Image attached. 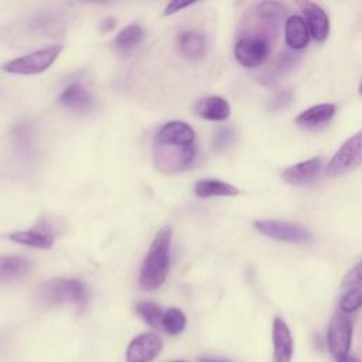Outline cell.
I'll return each mask as SVG.
<instances>
[{"mask_svg": "<svg viewBox=\"0 0 362 362\" xmlns=\"http://www.w3.org/2000/svg\"><path fill=\"white\" fill-rule=\"evenodd\" d=\"M195 112L205 120L223 122L230 115V106L221 96H206L195 103Z\"/></svg>", "mask_w": 362, "mask_h": 362, "instance_id": "20", "label": "cell"}, {"mask_svg": "<svg viewBox=\"0 0 362 362\" xmlns=\"http://www.w3.org/2000/svg\"><path fill=\"white\" fill-rule=\"evenodd\" d=\"M272 339H273V362H291L293 337L287 324L279 317L273 320Z\"/></svg>", "mask_w": 362, "mask_h": 362, "instance_id": "16", "label": "cell"}, {"mask_svg": "<svg viewBox=\"0 0 362 362\" xmlns=\"http://www.w3.org/2000/svg\"><path fill=\"white\" fill-rule=\"evenodd\" d=\"M194 192L199 198H211V197H236L239 195V189L222 180L216 178H202L195 182Z\"/></svg>", "mask_w": 362, "mask_h": 362, "instance_id": "22", "label": "cell"}, {"mask_svg": "<svg viewBox=\"0 0 362 362\" xmlns=\"http://www.w3.org/2000/svg\"><path fill=\"white\" fill-rule=\"evenodd\" d=\"M294 99V93L293 90L290 89H286V90H280L279 93H276L272 99H270V103H269V109L273 110V112H279V110H283L286 107H288L291 105Z\"/></svg>", "mask_w": 362, "mask_h": 362, "instance_id": "28", "label": "cell"}, {"mask_svg": "<svg viewBox=\"0 0 362 362\" xmlns=\"http://www.w3.org/2000/svg\"><path fill=\"white\" fill-rule=\"evenodd\" d=\"M362 284V260L356 263L351 270L346 272V274L342 279V287L344 288H351L355 286Z\"/></svg>", "mask_w": 362, "mask_h": 362, "instance_id": "29", "label": "cell"}, {"mask_svg": "<svg viewBox=\"0 0 362 362\" xmlns=\"http://www.w3.org/2000/svg\"><path fill=\"white\" fill-rule=\"evenodd\" d=\"M352 329L354 324L348 314L337 313L329 321L327 331V345L331 355L341 361L349 355L351 342H352Z\"/></svg>", "mask_w": 362, "mask_h": 362, "instance_id": "7", "label": "cell"}, {"mask_svg": "<svg viewBox=\"0 0 362 362\" xmlns=\"http://www.w3.org/2000/svg\"><path fill=\"white\" fill-rule=\"evenodd\" d=\"M31 270V262L23 256L0 255V284L23 279Z\"/></svg>", "mask_w": 362, "mask_h": 362, "instance_id": "21", "label": "cell"}, {"mask_svg": "<svg viewBox=\"0 0 362 362\" xmlns=\"http://www.w3.org/2000/svg\"><path fill=\"white\" fill-rule=\"evenodd\" d=\"M358 92L362 95V81H361V83H359V88H358Z\"/></svg>", "mask_w": 362, "mask_h": 362, "instance_id": "35", "label": "cell"}, {"mask_svg": "<svg viewBox=\"0 0 362 362\" xmlns=\"http://www.w3.org/2000/svg\"><path fill=\"white\" fill-rule=\"evenodd\" d=\"M197 148L194 144L185 147L156 144L154 161L156 167L163 173H175L187 170L195 160Z\"/></svg>", "mask_w": 362, "mask_h": 362, "instance_id": "8", "label": "cell"}, {"mask_svg": "<svg viewBox=\"0 0 362 362\" xmlns=\"http://www.w3.org/2000/svg\"><path fill=\"white\" fill-rule=\"evenodd\" d=\"M62 45H51L30 54L17 57L3 65V71L16 75H37L47 71L58 58L62 51Z\"/></svg>", "mask_w": 362, "mask_h": 362, "instance_id": "4", "label": "cell"}, {"mask_svg": "<svg viewBox=\"0 0 362 362\" xmlns=\"http://www.w3.org/2000/svg\"><path fill=\"white\" fill-rule=\"evenodd\" d=\"M307 23L310 37L317 42H324L329 35V20L325 10L314 1H298Z\"/></svg>", "mask_w": 362, "mask_h": 362, "instance_id": "13", "label": "cell"}, {"mask_svg": "<svg viewBox=\"0 0 362 362\" xmlns=\"http://www.w3.org/2000/svg\"><path fill=\"white\" fill-rule=\"evenodd\" d=\"M362 165V130L348 137L327 164L329 178L342 177Z\"/></svg>", "mask_w": 362, "mask_h": 362, "instance_id": "5", "label": "cell"}, {"mask_svg": "<svg viewBox=\"0 0 362 362\" xmlns=\"http://www.w3.org/2000/svg\"><path fill=\"white\" fill-rule=\"evenodd\" d=\"M136 313L139 317H141L150 327L160 328L161 320H163V310L150 301H141L136 304Z\"/></svg>", "mask_w": 362, "mask_h": 362, "instance_id": "26", "label": "cell"}, {"mask_svg": "<svg viewBox=\"0 0 362 362\" xmlns=\"http://www.w3.org/2000/svg\"><path fill=\"white\" fill-rule=\"evenodd\" d=\"M171 362H187V361H171Z\"/></svg>", "mask_w": 362, "mask_h": 362, "instance_id": "36", "label": "cell"}, {"mask_svg": "<svg viewBox=\"0 0 362 362\" xmlns=\"http://www.w3.org/2000/svg\"><path fill=\"white\" fill-rule=\"evenodd\" d=\"M115 27H116V20H115L113 17H107V18L102 20L99 28H100L102 33H109V31H112Z\"/></svg>", "mask_w": 362, "mask_h": 362, "instance_id": "32", "label": "cell"}, {"mask_svg": "<svg viewBox=\"0 0 362 362\" xmlns=\"http://www.w3.org/2000/svg\"><path fill=\"white\" fill-rule=\"evenodd\" d=\"M58 102H59V105H62L64 107H66L69 110L85 113L93 107L95 99H93L92 93L82 83L75 82V83L68 85L61 92V95L58 96Z\"/></svg>", "mask_w": 362, "mask_h": 362, "instance_id": "15", "label": "cell"}, {"mask_svg": "<svg viewBox=\"0 0 362 362\" xmlns=\"http://www.w3.org/2000/svg\"><path fill=\"white\" fill-rule=\"evenodd\" d=\"M177 49L187 59L197 61L206 54V40L199 31H182L177 37Z\"/></svg>", "mask_w": 362, "mask_h": 362, "instance_id": "18", "label": "cell"}, {"mask_svg": "<svg viewBox=\"0 0 362 362\" xmlns=\"http://www.w3.org/2000/svg\"><path fill=\"white\" fill-rule=\"evenodd\" d=\"M284 38L286 44L293 51L304 49L310 41V31L304 17L290 16L284 23Z\"/></svg>", "mask_w": 362, "mask_h": 362, "instance_id": "19", "label": "cell"}, {"mask_svg": "<svg viewBox=\"0 0 362 362\" xmlns=\"http://www.w3.org/2000/svg\"><path fill=\"white\" fill-rule=\"evenodd\" d=\"M187 325V317L185 314L175 307H171L164 311L163 320H161V327L171 335H177L184 331Z\"/></svg>", "mask_w": 362, "mask_h": 362, "instance_id": "25", "label": "cell"}, {"mask_svg": "<svg viewBox=\"0 0 362 362\" xmlns=\"http://www.w3.org/2000/svg\"><path fill=\"white\" fill-rule=\"evenodd\" d=\"M199 362H230V361L219 359V358H201Z\"/></svg>", "mask_w": 362, "mask_h": 362, "instance_id": "33", "label": "cell"}, {"mask_svg": "<svg viewBox=\"0 0 362 362\" xmlns=\"http://www.w3.org/2000/svg\"><path fill=\"white\" fill-rule=\"evenodd\" d=\"M37 298L42 305H62L72 304L85 307L89 298L88 287L78 279H51L45 281L37 293Z\"/></svg>", "mask_w": 362, "mask_h": 362, "instance_id": "3", "label": "cell"}, {"mask_svg": "<svg viewBox=\"0 0 362 362\" xmlns=\"http://www.w3.org/2000/svg\"><path fill=\"white\" fill-rule=\"evenodd\" d=\"M322 168L321 157H311L283 170L281 178L290 185H308L318 180Z\"/></svg>", "mask_w": 362, "mask_h": 362, "instance_id": "12", "label": "cell"}, {"mask_svg": "<svg viewBox=\"0 0 362 362\" xmlns=\"http://www.w3.org/2000/svg\"><path fill=\"white\" fill-rule=\"evenodd\" d=\"M300 54H296L293 51H283L279 58L273 62V65L264 72L262 81L264 83H273L280 81L281 76L287 75L300 61Z\"/></svg>", "mask_w": 362, "mask_h": 362, "instance_id": "23", "label": "cell"}, {"mask_svg": "<svg viewBox=\"0 0 362 362\" xmlns=\"http://www.w3.org/2000/svg\"><path fill=\"white\" fill-rule=\"evenodd\" d=\"M362 307V284L351 287L339 301V310L344 314H352Z\"/></svg>", "mask_w": 362, "mask_h": 362, "instance_id": "27", "label": "cell"}, {"mask_svg": "<svg viewBox=\"0 0 362 362\" xmlns=\"http://www.w3.org/2000/svg\"><path fill=\"white\" fill-rule=\"evenodd\" d=\"M163 349V341L157 334L144 332L132 339L126 351V362H151Z\"/></svg>", "mask_w": 362, "mask_h": 362, "instance_id": "10", "label": "cell"}, {"mask_svg": "<svg viewBox=\"0 0 362 362\" xmlns=\"http://www.w3.org/2000/svg\"><path fill=\"white\" fill-rule=\"evenodd\" d=\"M256 230L262 235L287 243H307L311 240V232L296 222L279 219H257L253 222Z\"/></svg>", "mask_w": 362, "mask_h": 362, "instance_id": "6", "label": "cell"}, {"mask_svg": "<svg viewBox=\"0 0 362 362\" xmlns=\"http://www.w3.org/2000/svg\"><path fill=\"white\" fill-rule=\"evenodd\" d=\"M338 362H361V361H359V359H356L355 356L348 355L346 358H344V359H341V361H338Z\"/></svg>", "mask_w": 362, "mask_h": 362, "instance_id": "34", "label": "cell"}, {"mask_svg": "<svg viewBox=\"0 0 362 362\" xmlns=\"http://www.w3.org/2000/svg\"><path fill=\"white\" fill-rule=\"evenodd\" d=\"M195 132L194 129L181 120H171L163 124L156 134V144L185 147L194 144Z\"/></svg>", "mask_w": 362, "mask_h": 362, "instance_id": "11", "label": "cell"}, {"mask_svg": "<svg viewBox=\"0 0 362 362\" xmlns=\"http://www.w3.org/2000/svg\"><path fill=\"white\" fill-rule=\"evenodd\" d=\"M171 238L173 230L170 226H163L153 238L139 274V284L143 290H157L165 281L171 263Z\"/></svg>", "mask_w": 362, "mask_h": 362, "instance_id": "1", "label": "cell"}, {"mask_svg": "<svg viewBox=\"0 0 362 362\" xmlns=\"http://www.w3.org/2000/svg\"><path fill=\"white\" fill-rule=\"evenodd\" d=\"M337 112L334 103H320L303 110L296 117V124L303 129H317L331 122Z\"/></svg>", "mask_w": 362, "mask_h": 362, "instance_id": "17", "label": "cell"}, {"mask_svg": "<svg viewBox=\"0 0 362 362\" xmlns=\"http://www.w3.org/2000/svg\"><path fill=\"white\" fill-rule=\"evenodd\" d=\"M8 239L24 246L49 249L54 245V232L45 219H41L33 229L17 230L8 235Z\"/></svg>", "mask_w": 362, "mask_h": 362, "instance_id": "14", "label": "cell"}, {"mask_svg": "<svg viewBox=\"0 0 362 362\" xmlns=\"http://www.w3.org/2000/svg\"><path fill=\"white\" fill-rule=\"evenodd\" d=\"M192 4H194L192 1H178V0H175V1H170V3L167 4V7L164 8L163 14H164V16H171V14L178 13L180 10L187 8V7L192 6Z\"/></svg>", "mask_w": 362, "mask_h": 362, "instance_id": "31", "label": "cell"}, {"mask_svg": "<svg viewBox=\"0 0 362 362\" xmlns=\"http://www.w3.org/2000/svg\"><path fill=\"white\" fill-rule=\"evenodd\" d=\"M233 136H235V134H233L232 129H229V127H221V129H218V132H216L215 136H214V147H215L216 150L226 148V147L232 143Z\"/></svg>", "mask_w": 362, "mask_h": 362, "instance_id": "30", "label": "cell"}, {"mask_svg": "<svg viewBox=\"0 0 362 362\" xmlns=\"http://www.w3.org/2000/svg\"><path fill=\"white\" fill-rule=\"evenodd\" d=\"M144 35V30L139 24L126 25L115 38V48L119 52H127L133 49Z\"/></svg>", "mask_w": 362, "mask_h": 362, "instance_id": "24", "label": "cell"}, {"mask_svg": "<svg viewBox=\"0 0 362 362\" xmlns=\"http://www.w3.org/2000/svg\"><path fill=\"white\" fill-rule=\"evenodd\" d=\"M270 54V44L256 37H239L235 44V59L245 68H256L264 64Z\"/></svg>", "mask_w": 362, "mask_h": 362, "instance_id": "9", "label": "cell"}, {"mask_svg": "<svg viewBox=\"0 0 362 362\" xmlns=\"http://www.w3.org/2000/svg\"><path fill=\"white\" fill-rule=\"evenodd\" d=\"M284 16L286 8L279 1L256 3L242 17L238 33L240 37H256L270 44L277 38Z\"/></svg>", "mask_w": 362, "mask_h": 362, "instance_id": "2", "label": "cell"}]
</instances>
